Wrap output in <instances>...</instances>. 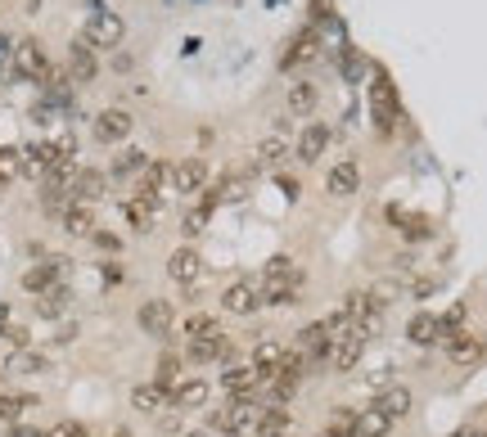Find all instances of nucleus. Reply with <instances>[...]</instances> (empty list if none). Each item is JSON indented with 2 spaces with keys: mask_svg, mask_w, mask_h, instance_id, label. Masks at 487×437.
I'll list each match as a JSON object with an SVG mask.
<instances>
[{
  "mask_svg": "<svg viewBox=\"0 0 487 437\" xmlns=\"http://www.w3.org/2000/svg\"><path fill=\"white\" fill-rule=\"evenodd\" d=\"M28 406H32V397H0V419H14Z\"/></svg>",
  "mask_w": 487,
  "mask_h": 437,
  "instance_id": "nucleus-44",
  "label": "nucleus"
},
{
  "mask_svg": "<svg viewBox=\"0 0 487 437\" xmlns=\"http://www.w3.org/2000/svg\"><path fill=\"white\" fill-rule=\"evenodd\" d=\"M154 384H158L163 392H172V388L181 384V356H176V352H163V356H158V366H154Z\"/></svg>",
  "mask_w": 487,
  "mask_h": 437,
  "instance_id": "nucleus-32",
  "label": "nucleus"
},
{
  "mask_svg": "<svg viewBox=\"0 0 487 437\" xmlns=\"http://www.w3.org/2000/svg\"><path fill=\"white\" fill-rule=\"evenodd\" d=\"M63 271H68V257H50V262H41V266H32L28 275H23V288L28 294H45V288H54V284H63Z\"/></svg>",
  "mask_w": 487,
  "mask_h": 437,
  "instance_id": "nucleus-14",
  "label": "nucleus"
},
{
  "mask_svg": "<svg viewBox=\"0 0 487 437\" xmlns=\"http://www.w3.org/2000/svg\"><path fill=\"white\" fill-rule=\"evenodd\" d=\"M285 154H289V150H285V140H280V135H271V140L257 144V167H280Z\"/></svg>",
  "mask_w": 487,
  "mask_h": 437,
  "instance_id": "nucleus-36",
  "label": "nucleus"
},
{
  "mask_svg": "<svg viewBox=\"0 0 487 437\" xmlns=\"http://www.w3.org/2000/svg\"><path fill=\"white\" fill-rule=\"evenodd\" d=\"M5 338H10L14 347H28V329H23V325H10V329H5Z\"/></svg>",
  "mask_w": 487,
  "mask_h": 437,
  "instance_id": "nucleus-47",
  "label": "nucleus"
},
{
  "mask_svg": "<svg viewBox=\"0 0 487 437\" xmlns=\"http://www.w3.org/2000/svg\"><path fill=\"white\" fill-rule=\"evenodd\" d=\"M113 437H131V433H126V428H118V433H113Z\"/></svg>",
  "mask_w": 487,
  "mask_h": 437,
  "instance_id": "nucleus-51",
  "label": "nucleus"
},
{
  "mask_svg": "<svg viewBox=\"0 0 487 437\" xmlns=\"http://www.w3.org/2000/svg\"><path fill=\"white\" fill-rule=\"evenodd\" d=\"M406 338H410L415 347H434V343H442V334H438V316L415 312V316L406 320Z\"/></svg>",
  "mask_w": 487,
  "mask_h": 437,
  "instance_id": "nucleus-22",
  "label": "nucleus"
},
{
  "mask_svg": "<svg viewBox=\"0 0 487 437\" xmlns=\"http://www.w3.org/2000/svg\"><path fill=\"white\" fill-rule=\"evenodd\" d=\"M343 316L353 320V334L357 338H375L379 334V325H384V307H379V298L375 294H347L343 298Z\"/></svg>",
  "mask_w": 487,
  "mask_h": 437,
  "instance_id": "nucleus-3",
  "label": "nucleus"
},
{
  "mask_svg": "<svg viewBox=\"0 0 487 437\" xmlns=\"http://www.w3.org/2000/svg\"><path fill=\"white\" fill-rule=\"evenodd\" d=\"M131 406L141 410V415H158L167 406V392L158 384H141V388H131Z\"/></svg>",
  "mask_w": 487,
  "mask_h": 437,
  "instance_id": "nucleus-28",
  "label": "nucleus"
},
{
  "mask_svg": "<svg viewBox=\"0 0 487 437\" xmlns=\"http://www.w3.org/2000/svg\"><path fill=\"white\" fill-rule=\"evenodd\" d=\"M203 226H207V212H185V222H181V231H185V239H194V235H203Z\"/></svg>",
  "mask_w": 487,
  "mask_h": 437,
  "instance_id": "nucleus-41",
  "label": "nucleus"
},
{
  "mask_svg": "<svg viewBox=\"0 0 487 437\" xmlns=\"http://www.w3.org/2000/svg\"><path fill=\"white\" fill-rule=\"evenodd\" d=\"M303 266L294 257H271L262 266V303L266 307H294L303 294Z\"/></svg>",
  "mask_w": 487,
  "mask_h": 437,
  "instance_id": "nucleus-1",
  "label": "nucleus"
},
{
  "mask_svg": "<svg viewBox=\"0 0 487 437\" xmlns=\"http://www.w3.org/2000/svg\"><path fill=\"white\" fill-rule=\"evenodd\" d=\"M185 437H213V433H207V428H199V433H185Z\"/></svg>",
  "mask_w": 487,
  "mask_h": 437,
  "instance_id": "nucleus-50",
  "label": "nucleus"
},
{
  "mask_svg": "<svg viewBox=\"0 0 487 437\" xmlns=\"http://www.w3.org/2000/svg\"><path fill=\"white\" fill-rule=\"evenodd\" d=\"M19 176H23L19 150H10V144H0V190H10V185H14Z\"/></svg>",
  "mask_w": 487,
  "mask_h": 437,
  "instance_id": "nucleus-35",
  "label": "nucleus"
},
{
  "mask_svg": "<svg viewBox=\"0 0 487 437\" xmlns=\"http://www.w3.org/2000/svg\"><path fill=\"white\" fill-rule=\"evenodd\" d=\"M95 72H100L95 45L86 36H77L73 45H68V77H73V82H95Z\"/></svg>",
  "mask_w": 487,
  "mask_h": 437,
  "instance_id": "nucleus-11",
  "label": "nucleus"
},
{
  "mask_svg": "<svg viewBox=\"0 0 487 437\" xmlns=\"http://www.w3.org/2000/svg\"><path fill=\"white\" fill-rule=\"evenodd\" d=\"M104 190H109V176H104V172H95V167H82V172H77V190H73V198L95 207V203L104 198Z\"/></svg>",
  "mask_w": 487,
  "mask_h": 437,
  "instance_id": "nucleus-23",
  "label": "nucleus"
},
{
  "mask_svg": "<svg viewBox=\"0 0 487 437\" xmlns=\"http://www.w3.org/2000/svg\"><path fill=\"white\" fill-rule=\"evenodd\" d=\"M325 144H329V131H325V126H307V131L298 135V158H303V163H316V158L325 154Z\"/></svg>",
  "mask_w": 487,
  "mask_h": 437,
  "instance_id": "nucleus-30",
  "label": "nucleus"
},
{
  "mask_svg": "<svg viewBox=\"0 0 487 437\" xmlns=\"http://www.w3.org/2000/svg\"><path fill=\"white\" fill-rule=\"evenodd\" d=\"M207 397H213L207 379H181V384L167 392V406H176V410H199V406H207Z\"/></svg>",
  "mask_w": 487,
  "mask_h": 437,
  "instance_id": "nucleus-18",
  "label": "nucleus"
},
{
  "mask_svg": "<svg viewBox=\"0 0 487 437\" xmlns=\"http://www.w3.org/2000/svg\"><path fill=\"white\" fill-rule=\"evenodd\" d=\"M19 163H23V176L45 181V172L54 163H63V158H59V150H54L50 140H32V144H23V150H19Z\"/></svg>",
  "mask_w": 487,
  "mask_h": 437,
  "instance_id": "nucleus-7",
  "label": "nucleus"
},
{
  "mask_svg": "<svg viewBox=\"0 0 487 437\" xmlns=\"http://www.w3.org/2000/svg\"><path fill=\"white\" fill-rule=\"evenodd\" d=\"M307 54H316V36H298L294 50L285 54V63H298V59H307Z\"/></svg>",
  "mask_w": 487,
  "mask_h": 437,
  "instance_id": "nucleus-43",
  "label": "nucleus"
},
{
  "mask_svg": "<svg viewBox=\"0 0 487 437\" xmlns=\"http://www.w3.org/2000/svg\"><path fill=\"white\" fill-rule=\"evenodd\" d=\"M167 176H172V172H167V163H150L141 176H135V198H145V203H154V207H158Z\"/></svg>",
  "mask_w": 487,
  "mask_h": 437,
  "instance_id": "nucleus-20",
  "label": "nucleus"
},
{
  "mask_svg": "<svg viewBox=\"0 0 487 437\" xmlns=\"http://www.w3.org/2000/svg\"><path fill=\"white\" fill-rule=\"evenodd\" d=\"M172 185H176V194H203V185H207V163H203V158H181V163L172 167Z\"/></svg>",
  "mask_w": 487,
  "mask_h": 437,
  "instance_id": "nucleus-16",
  "label": "nucleus"
},
{
  "mask_svg": "<svg viewBox=\"0 0 487 437\" xmlns=\"http://www.w3.org/2000/svg\"><path fill=\"white\" fill-rule=\"evenodd\" d=\"M289 109L294 113H312L316 109V86L312 82H294L289 86Z\"/></svg>",
  "mask_w": 487,
  "mask_h": 437,
  "instance_id": "nucleus-38",
  "label": "nucleus"
},
{
  "mask_svg": "<svg viewBox=\"0 0 487 437\" xmlns=\"http://www.w3.org/2000/svg\"><path fill=\"white\" fill-rule=\"evenodd\" d=\"M10 54H14V41H10L5 32H0V72H5V68H10Z\"/></svg>",
  "mask_w": 487,
  "mask_h": 437,
  "instance_id": "nucleus-46",
  "label": "nucleus"
},
{
  "mask_svg": "<svg viewBox=\"0 0 487 437\" xmlns=\"http://www.w3.org/2000/svg\"><path fill=\"white\" fill-rule=\"evenodd\" d=\"M131 126H135V117H131L126 109H104V113L95 117V140H100V144H122V140L131 135Z\"/></svg>",
  "mask_w": 487,
  "mask_h": 437,
  "instance_id": "nucleus-12",
  "label": "nucleus"
},
{
  "mask_svg": "<svg viewBox=\"0 0 487 437\" xmlns=\"http://www.w3.org/2000/svg\"><path fill=\"white\" fill-rule=\"evenodd\" d=\"M370 109H375L379 135H393V131H397V100H393L388 77H375V86H370Z\"/></svg>",
  "mask_w": 487,
  "mask_h": 437,
  "instance_id": "nucleus-8",
  "label": "nucleus"
},
{
  "mask_svg": "<svg viewBox=\"0 0 487 437\" xmlns=\"http://www.w3.org/2000/svg\"><path fill=\"white\" fill-rule=\"evenodd\" d=\"M388 433H393V419H388L379 406L361 410V415H357V424H353V437H388Z\"/></svg>",
  "mask_w": 487,
  "mask_h": 437,
  "instance_id": "nucleus-27",
  "label": "nucleus"
},
{
  "mask_svg": "<svg viewBox=\"0 0 487 437\" xmlns=\"http://www.w3.org/2000/svg\"><path fill=\"white\" fill-rule=\"evenodd\" d=\"M10 437H45V433H37V428H28V424H14Z\"/></svg>",
  "mask_w": 487,
  "mask_h": 437,
  "instance_id": "nucleus-48",
  "label": "nucleus"
},
{
  "mask_svg": "<svg viewBox=\"0 0 487 437\" xmlns=\"http://www.w3.org/2000/svg\"><path fill=\"white\" fill-rule=\"evenodd\" d=\"M122 216H126V226H131L135 235H150V231H154V203L135 198V194L122 203Z\"/></svg>",
  "mask_w": 487,
  "mask_h": 437,
  "instance_id": "nucleus-25",
  "label": "nucleus"
},
{
  "mask_svg": "<svg viewBox=\"0 0 487 437\" xmlns=\"http://www.w3.org/2000/svg\"><path fill=\"white\" fill-rule=\"evenodd\" d=\"M91 239H95V244H100L104 253H118V248H122V239H118V235H109V231H95Z\"/></svg>",
  "mask_w": 487,
  "mask_h": 437,
  "instance_id": "nucleus-45",
  "label": "nucleus"
},
{
  "mask_svg": "<svg viewBox=\"0 0 487 437\" xmlns=\"http://www.w3.org/2000/svg\"><path fill=\"white\" fill-rule=\"evenodd\" d=\"M82 36H86L95 50H118L122 36H126V23H122V14H113V10H95Z\"/></svg>",
  "mask_w": 487,
  "mask_h": 437,
  "instance_id": "nucleus-6",
  "label": "nucleus"
},
{
  "mask_svg": "<svg viewBox=\"0 0 487 437\" xmlns=\"http://www.w3.org/2000/svg\"><path fill=\"white\" fill-rule=\"evenodd\" d=\"M68 303H73V288H68V284H54V288H45V294L37 298V316L59 320V316L68 312Z\"/></svg>",
  "mask_w": 487,
  "mask_h": 437,
  "instance_id": "nucleus-26",
  "label": "nucleus"
},
{
  "mask_svg": "<svg viewBox=\"0 0 487 437\" xmlns=\"http://www.w3.org/2000/svg\"><path fill=\"white\" fill-rule=\"evenodd\" d=\"M248 424H253V397H231L226 406H217L213 415H207V428H217L226 437H239Z\"/></svg>",
  "mask_w": 487,
  "mask_h": 437,
  "instance_id": "nucleus-5",
  "label": "nucleus"
},
{
  "mask_svg": "<svg viewBox=\"0 0 487 437\" xmlns=\"http://www.w3.org/2000/svg\"><path fill=\"white\" fill-rule=\"evenodd\" d=\"M375 406H379L388 419H402V415H410V392H406V388H388Z\"/></svg>",
  "mask_w": 487,
  "mask_h": 437,
  "instance_id": "nucleus-33",
  "label": "nucleus"
},
{
  "mask_svg": "<svg viewBox=\"0 0 487 437\" xmlns=\"http://www.w3.org/2000/svg\"><path fill=\"white\" fill-rule=\"evenodd\" d=\"M289 433V410L285 406H266L257 415V437H285Z\"/></svg>",
  "mask_w": 487,
  "mask_h": 437,
  "instance_id": "nucleus-29",
  "label": "nucleus"
},
{
  "mask_svg": "<svg viewBox=\"0 0 487 437\" xmlns=\"http://www.w3.org/2000/svg\"><path fill=\"white\" fill-rule=\"evenodd\" d=\"M222 307H226L231 316H253V312L262 307V288H257L253 279H235V284H226Z\"/></svg>",
  "mask_w": 487,
  "mask_h": 437,
  "instance_id": "nucleus-9",
  "label": "nucleus"
},
{
  "mask_svg": "<svg viewBox=\"0 0 487 437\" xmlns=\"http://www.w3.org/2000/svg\"><path fill=\"white\" fill-rule=\"evenodd\" d=\"M325 190H329L334 198H353V194L361 190V167H357L353 158L334 163V167H329V181H325Z\"/></svg>",
  "mask_w": 487,
  "mask_h": 437,
  "instance_id": "nucleus-17",
  "label": "nucleus"
},
{
  "mask_svg": "<svg viewBox=\"0 0 487 437\" xmlns=\"http://www.w3.org/2000/svg\"><path fill=\"white\" fill-rule=\"evenodd\" d=\"M10 370H14V375H45V370H50V356H41V352H28V347H23V352L10 360Z\"/></svg>",
  "mask_w": 487,
  "mask_h": 437,
  "instance_id": "nucleus-34",
  "label": "nucleus"
},
{
  "mask_svg": "<svg viewBox=\"0 0 487 437\" xmlns=\"http://www.w3.org/2000/svg\"><path fill=\"white\" fill-rule=\"evenodd\" d=\"M59 216H63V231H68V235H95V207H91V203H77V198H73Z\"/></svg>",
  "mask_w": 487,
  "mask_h": 437,
  "instance_id": "nucleus-21",
  "label": "nucleus"
},
{
  "mask_svg": "<svg viewBox=\"0 0 487 437\" xmlns=\"http://www.w3.org/2000/svg\"><path fill=\"white\" fill-rule=\"evenodd\" d=\"M150 167V158H145V150H122L118 158H113V167H109V176H118V181H126V176H141Z\"/></svg>",
  "mask_w": 487,
  "mask_h": 437,
  "instance_id": "nucleus-31",
  "label": "nucleus"
},
{
  "mask_svg": "<svg viewBox=\"0 0 487 437\" xmlns=\"http://www.w3.org/2000/svg\"><path fill=\"white\" fill-rule=\"evenodd\" d=\"M222 388H226L231 397H253V392L262 388V370L253 366V360H244V366H231V370H222Z\"/></svg>",
  "mask_w": 487,
  "mask_h": 437,
  "instance_id": "nucleus-15",
  "label": "nucleus"
},
{
  "mask_svg": "<svg viewBox=\"0 0 487 437\" xmlns=\"http://www.w3.org/2000/svg\"><path fill=\"white\" fill-rule=\"evenodd\" d=\"M135 325H141V334H150V338H172V325H176V312H172V303L167 298H145L141 303V312H135Z\"/></svg>",
  "mask_w": 487,
  "mask_h": 437,
  "instance_id": "nucleus-4",
  "label": "nucleus"
},
{
  "mask_svg": "<svg viewBox=\"0 0 487 437\" xmlns=\"http://www.w3.org/2000/svg\"><path fill=\"white\" fill-rule=\"evenodd\" d=\"M45 437H91V428H86L82 419H59Z\"/></svg>",
  "mask_w": 487,
  "mask_h": 437,
  "instance_id": "nucleus-39",
  "label": "nucleus"
},
{
  "mask_svg": "<svg viewBox=\"0 0 487 437\" xmlns=\"http://www.w3.org/2000/svg\"><path fill=\"white\" fill-rule=\"evenodd\" d=\"M50 72L54 68H50V54H45L41 41H32V36L14 41V54H10V77L14 82H45Z\"/></svg>",
  "mask_w": 487,
  "mask_h": 437,
  "instance_id": "nucleus-2",
  "label": "nucleus"
},
{
  "mask_svg": "<svg viewBox=\"0 0 487 437\" xmlns=\"http://www.w3.org/2000/svg\"><path fill=\"white\" fill-rule=\"evenodd\" d=\"M185 356L194 360V366H213V360H226V356H231V343H226V334H222V329H213V334L190 338Z\"/></svg>",
  "mask_w": 487,
  "mask_h": 437,
  "instance_id": "nucleus-10",
  "label": "nucleus"
},
{
  "mask_svg": "<svg viewBox=\"0 0 487 437\" xmlns=\"http://www.w3.org/2000/svg\"><path fill=\"white\" fill-rule=\"evenodd\" d=\"M483 356V343L465 329V334H456V338H447V360L451 366H474V360Z\"/></svg>",
  "mask_w": 487,
  "mask_h": 437,
  "instance_id": "nucleus-24",
  "label": "nucleus"
},
{
  "mask_svg": "<svg viewBox=\"0 0 487 437\" xmlns=\"http://www.w3.org/2000/svg\"><path fill=\"white\" fill-rule=\"evenodd\" d=\"M456 437H487L483 428H465V433H456Z\"/></svg>",
  "mask_w": 487,
  "mask_h": 437,
  "instance_id": "nucleus-49",
  "label": "nucleus"
},
{
  "mask_svg": "<svg viewBox=\"0 0 487 437\" xmlns=\"http://www.w3.org/2000/svg\"><path fill=\"white\" fill-rule=\"evenodd\" d=\"M361 352H366V338L347 334V338H338V343H334V352H329V366H334L338 375H347V370H357V366H361Z\"/></svg>",
  "mask_w": 487,
  "mask_h": 437,
  "instance_id": "nucleus-19",
  "label": "nucleus"
},
{
  "mask_svg": "<svg viewBox=\"0 0 487 437\" xmlns=\"http://www.w3.org/2000/svg\"><path fill=\"white\" fill-rule=\"evenodd\" d=\"M338 63H343V77H347V82H357L361 72H366V59H361L357 50H343V59H338Z\"/></svg>",
  "mask_w": 487,
  "mask_h": 437,
  "instance_id": "nucleus-40",
  "label": "nucleus"
},
{
  "mask_svg": "<svg viewBox=\"0 0 487 437\" xmlns=\"http://www.w3.org/2000/svg\"><path fill=\"white\" fill-rule=\"evenodd\" d=\"M280 356H285V347H280V343L262 338V343L253 347V366H257V370H275V366H280Z\"/></svg>",
  "mask_w": 487,
  "mask_h": 437,
  "instance_id": "nucleus-37",
  "label": "nucleus"
},
{
  "mask_svg": "<svg viewBox=\"0 0 487 437\" xmlns=\"http://www.w3.org/2000/svg\"><path fill=\"white\" fill-rule=\"evenodd\" d=\"M167 275H172L181 288H190V284H199V275H203V257H199L190 244H181V248L167 257Z\"/></svg>",
  "mask_w": 487,
  "mask_h": 437,
  "instance_id": "nucleus-13",
  "label": "nucleus"
},
{
  "mask_svg": "<svg viewBox=\"0 0 487 437\" xmlns=\"http://www.w3.org/2000/svg\"><path fill=\"white\" fill-rule=\"evenodd\" d=\"M213 329H222L213 316H190V320H185V334H190V338H199V334H213Z\"/></svg>",
  "mask_w": 487,
  "mask_h": 437,
  "instance_id": "nucleus-42",
  "label": "nucleus"
}]
</instances>
